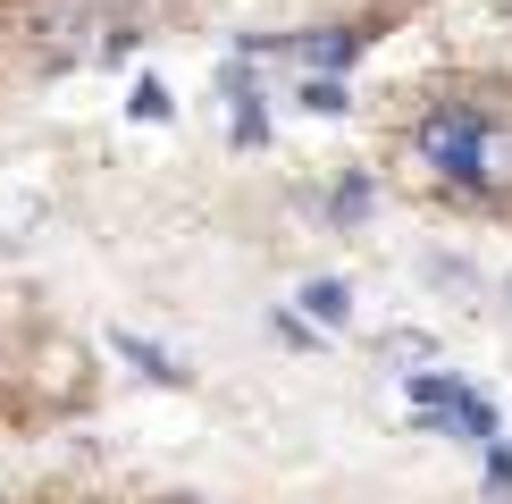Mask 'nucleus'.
<instances>
[{"mask_svg":"<svg viewBox=\"0 0 512 504\" xmlns=\"http://www.w3.org/2000/svg\"><path fill=\"white\" fill-rule=\"evenodd\" d=\"M420 160L454 185H512V126L479 101H445L437 118H420Z\"/></svg>","mask_w":512,"mask_h":504,"instance_id":"nucleus-1","label":"nucleus"},{"mask_svg":"<svg viewBox=\"0 0 512 504\" xmlns=\"http://www.w3.org/2000/svg\"><path fill=\"white\" fill-rule=\"evenodd\" d=\"M303 311H311L319 328H345V320H353V286H345V278H311V286H303Z\"/></svg>","mask_w":512,"mask_h":504,"instance_id":"nucleus-2","label":"nucleus"},{"mask_svg":"<svg viewBox=\"0 0 512 504\" xmlns=\"http://www.w3.org/2000/svg\"><path fill=\"white\" fill-rule=\"evenodd\" d=\"M303 59H311V68H345V59H361V34H311Z\"/></svg>","mask_w":512,"mask_h":504,"instance_id":"nucleus-3","label":"nucleus"},{"mask_svg":"<svg viewBox=\"0 0 512 504\" xmlns=\"http://www.w3.org/2000/svg\"><path fill=\"white\" fill-rule=\"evenodd\" d=\"M118 353H126V362H135V370H152V378H168V387H177V378H185V370L168 362L160 345H143V336H126V328H118Z\"/></svg>","mask_w":512,"mask_h":504,"instance_id":"nucleus-4","label":"nucleus"},{"mask_svg":"<svg viewBox=\"0 0 512 504\" xmlns=\"http://www.w3.org/2000/svg\"><path fill=\"white\" fill-rule=\"evenodd\" d=\"M168 110H177V101H168V84L143 76V84H135V118H168Z\"/></svg>","mask_w":512,"mask_h":504,"instance_id":"nucleus-5","label":"nucleus"},{"mask_svg":"<svg viewBox=\"0 0 512 504\" xmlns=\"http://www.w3.org/2000/svg\"><path fill=\"white\" fill-rule=\"evenodd\" d=\"M303 101H311V110H319V118H336V110H345V93H336V84H328V76H311V84H303Z\"/></svg>","mask_w":512,"mask_h":504,"instance_id":"nucleus-6","label":"nucleus"},{"mask_svg":"<svg viewBox=\"0 0 512 504\" xmlns=\"http://www.w3.org/2000/svg\"><path fill=\"white\" fill-rule=\"evenodd\" d=\"M361 210H370V185H361V177H353V185H345V194H336V219H361Z\"/></svg>","mask_w":512,"mask_h":504,"instance_id":"nucleus-7","label":"nucleus"},{"mask_svg":"<svg viewBox=\"0 0 512 504\" xmlns=\"http://www.w3.org/2000/svg\"><path fill=\"white\" fill-rule=\"evenodd\" d=\"M487 479H496V488H512V454H504V446H487Z\"/></svg>","mask_w":512,"mask_h":504,"instance_id":"nucleus-8","label":"nucleus"}]
</instances>
